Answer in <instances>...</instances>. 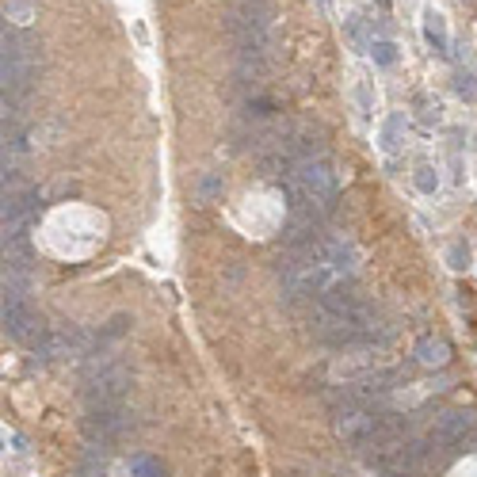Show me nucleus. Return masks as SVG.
I'll return each instance as SVG.
<instances>
[{"instance_id": "14", "label": "nucleus", "mask_w": 477, "mask_h": 477, "mask_svg": "<svg viewBox=\"0 0 477 477\" xmlns=\"http://www.w3.org/2000/svg\"><path fill=\"white\" fill-rule=\"evenodd\" d=\"M416 103H420V119H424V123H439V103H428L424 96Z\"/></svg>"}, {"instance_id": "2", "label": "nucleus", "mask_w": 477, "mask_h": 477, "mask_svg": "<svg viewBox=\"0 0 477 477\" xmlns=\"http://www.w3.org/2000/svg\"><path fill=\"white\" fill-rule=\"evenodd\" d=\"M336 435L347 446H382L390 439V416L374 408H340L336 413Z\"/></svg>"}, {"instance_id": "15", "label": "nucleus", "mask_w": 477, "mask_h": 477, "mask_svg": "<svg viewBox=\"0 0 477 477\" xmlns=\"http://www.w3.org/2000/svg\"><path fill=\"white\" fill-rule=\"evenodd\" d=\"M237 4H268V0H237Z\"/></svg>"}, {"instance_id": "8", "label": "nucleus", "mask_w": 477, "mask_h": 477, "mask_svg": "<svg viewBox=\"0 0 477 477\" xmlns=\"http://www.w3.org/2000/svg\"><path fill=\"white\" fill-rule=\"evenodd\" d=\"M130 474L134 477H164V466L157 458H149V454H134L130 458Z\"/></svg>"}, {"instance_id": "5", "label": "nucleus", "mask_w": 477, "mask_h": 477, "mask_svg": "<svg viewBox=\"0 0 477 477\" xmlns=\"http://www.w3.org/2000/svg\"><path fill=\"white\" fill-rule=\"evenodd\" d=\"M446 359H451V347H446V340L424 336L420 344H416V363H424V367H443Z\"/></svg>"}, {"instance_id": "10", "label": "nucleus", "mask_w": 477, "mask_h": 477, "mask_svg": "<svg viewBox=\"0 0 477 477\" xmlns=\"http://www.w3.org/2000/svg\"><path fill=\"white\" fill-rule=\"evenodd\" d=\"M370 58H374V65H393L397 62V46H393L390 39H370Z\"/></svg>"}, {"instance_id": "11", "label": "nucleus", "mask_w": 477, "mask_h": 477, "mask_svg": "<svg viewBox=\"0 0 477 477\" xmlns=\"http://www.w3.org/2000/svg\"><path fill=\"white\" fill-rule=\"evenodd\" d=\"M454 92H458L462 96V100H474V96H477V80L474 77H469V73H454Z\"/></svg>"}, {"instance_id": "12", "label": "nucleus", "mask_w": 477, "mask_h": 477, "mask_svg": "<svg viewBox=\"0 0 477 477\" xmlns=\"http://www.w3.org/2000/svg\"><path fill=\"white\" fill-rule=\"evenodd\" d=\"M347 39H352L355 50H370V42L363 39V16H352V19H347Z\"/></svg>"}, {"instance_id": "9", "label": "nucleus", "mask_w": 477, "mask_h": 477, "mask_svg": "<svg viewBox=\"0 0 477 477\" xmlns=\"http://www.w3.org/2000/svg\"><path fill=\"white\" fill-rule=\"evenodd\" d=\"M413 184H416V191L435 195V191H439V172L431 168V164H420V168L413 172Z\"/></svg>"}, {"instance_id": "6", "label": "nucleus", "mask_w": 477, "mask_h": 477, "mask_svg": "<svg viewBox=\"0 0 477 477\" xmlns=\"http://www.w3.org/2000/svg\"><path fill=\"white\" fill-rule=\"evenodd\" d=\"M424 39H428V46L435 50V54H446L451 39H446V24H443V16H435V12H431V16L424 19Z\"/></svg>"}, {"instance_id": "13", "label": "nucleus", "mask_w": 477, "mask_h": 477, "mask_svg": "<svg viewBox=\"0 0 477 477\" xmlns=\"http://www.w3.org/2000/svg\"><path fill=\"white\" fill-rule=\"evenodd\" d=\"M451 268H458V271L469 268V248H466V245H454V248H451Z\"/></svg>"}, {"instance_id": "1", "label": "nucleus", "mask_w": 477, "mask_h": 477, "mask_svg": "<svg viewBox=\"0 0 477 477\" xmlns=\"http://www.w3.org/2000/svg\"><path fill=\"white\" fill-rule=\"evenodd\" d=\"M286 195V207L298 210V207H317L321 214H332L336 210V172H332L329 157H313V161L298 164L294 172H286L279 180Z\"/></svg>"}, {"instance_id": "3", "label": "nucleus", "mask_w": 477, "mask_h": 477, "mask_svg": "<svg viewBox=\"0 0 477 477\" xmlns=\"http://www.w3.org/2000/svg\"><path fill=\"white\" fill-rule=\"evenodd\" d=\"M134 428V413L126 405H107V408H88V420H85V439L92 446H107L115 443L123 431Z\"/></svg>"}, {"instance_id": "4", "label": "nucleus", "mask_w": 477, "mask_h": 477, "mask_svg": "<svg viewBox=\"0 0 477 477\" xmlns=\"http://www.w3.org/2000/svg\"><path fill=\"white\" fill-rule=\"evenodd\" d=\"M469 431H474V413H462V408H454V413H443V416L435 420V428H431V443L454 446V443H462Z\"/></svg>"}, {"instance_id": "7", "label": "nucleus", "mask_w": 477, "mask_h": 477, "mask_svg": "<svg viewBox=\"0 0 477 477\" xmlns=\"http://www.w3.org/2000/svg\"><path fill=\"white\" fill-rule=\"evenodd\" d=\"M401 130H405V115L393 111V115L382 123V149H385V153H397V149H401Z\"/></svg>"}]
</instances>
